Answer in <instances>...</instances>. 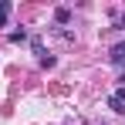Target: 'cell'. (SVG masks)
<instances>
[{"mask_svg":"<svg viewBox=\"0 0 125 125\" xmlns=\"http://www.w3.org/2000/svg\"><path fill=\"white\" fill-rule=\"evenodd\" d=\"M108 105H112V112H125V88H118V91L108 98Z\"/></svg>","mask_w":125,"mask_h":125,"instance_id":"cell-1","label":"cell"},{"mask_svg":"<svg viewBox=\"0 0 125 125\" xmlns=\"http://www.w3.org/2000/svg\"><path fill=\"white\" fill-rule=\"evenodd\" d=\"M54 17H58L61 24H68V17H71V10H68V7H58V14H54Z\"/></svg>","mask_w":125,"mask_h":125,"instance_id":"cell-4","label":"cell"},{"mask_svg":"<svg viewBox=\"0 0 125 125\" xmlns=\"http://www.w3.org/2000/svg\"><path fill=\"white\" fill-rule=\"evenodd\" d=\"M112 61H115V64H118V61H125V41L112 47Z\"/></svg>","mask_w":125,"mask_h":125,"instance_id":"cell-2","label":"cell"},{"mask_svg":"<svg viewBox=\"0 0 125 125\" xmlns=\"http://www.w3.org/2000/svg\"><path fill=\"white\" fill-rule=\"evenodd\" d=\"M7 17H10V3H7V0H0V24L7 21Z\"/></svg>","mask_w":125,"mask_h":125,"instance_id":"cell-3","label":"cell"}]
</instances>
